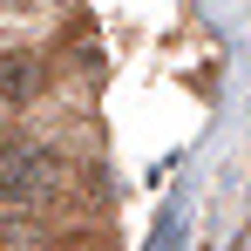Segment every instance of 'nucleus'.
Returning a JSON list of instances; mask_svg holds the SVG:
<instances>
[{
  "label": "nucleus",
  "mask_w": 251,
  "mask_h": 251,
  "mask_svg": "<svg viewBox=\"0 0 251 251\" xmlns=\"http://www.w3.org/2000/svg\"><path fill=\"white\" fill-rule=\"evenodd\" d=\"M27 88H34V61L27 54H7V102H27Z\"/></svg>",
  "instance_id": "f03ea898"
},
{
  "label": "nucleus",
  "mask_w": 251,
  "mask_h": 251,
  "mask_svg": "<svg viewBox=\"0 0 251 251\" xmlns=\"http://www.w3.org/2000/svg\"><path fill=\"white\" fill-rule=\"evenodd\" d=\"M61 190V163H54V150L41 143H7V217L21 210H41L48 197Z\"/></svg>",
  "instance_id": "f257e3e1"
}]
</instances>
